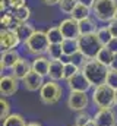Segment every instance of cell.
Wrapping results in <instances>:
<instances>
[{
	"instance_id": "1",
	"label": "cell",
	"mask_w": 117,
	"mask_h": 126,
	"mask_svg": "<svg viewBox=\"0 0 117 126\" xmlns=\"http://www.w3.org/2000/svg\"><path fill=\"white\" fill-rule=\"evenodd\" d=\"M81 70L85 73V76L91 82V85L95 88V87L104 85L107 82V76H108L110 67L102 64V63H100L97 59H94V60H87V63L82 66Z\"/></svg>"
},
{
	"instance_id": "2",
	"label": "cell",
	"mask_w": 117,
	"mask_h": 126,
	"mask_svg": "<svg viewBox=\"0 0 117 126\" xmlns=\"http://www.w3.org/2000/svg\"><path fill=\"white\" fill-rule=\"evenodd\" d=\"M78 44H79V51L87 57L88 60L97 59L98 53L104 47L101 44V41L98 40L97 32L95 34H88V35H81L78 38Z\"/></svg>"
},
{
	"instance_id": "3",
	"label": "cell",
	"mask_w": 117,
	"mask_h": 126,
	"mask_svg": "<svg viewBox=\"0 0 117 126\" xmlns=\"http://www.w3.org/2000/svg\"><path fill=\"white\" fill-rule=\"evenodd\" d=\"M92 101L98 109H113L116 104V90L107 84L95 87L92 93Z\"/></svg>"
},
{
	"instance_id": "4",
	"label": "cell",
	"mask_w": 117,
	"mask_h": 126,
	"mask_svg": "<svg viewBox=\"0 0 117 126\" xmlns=\"http://www.w3.org/2000/svg\"><path fill=\"white\" fill-rule=\"evenodd\" d=\"M94 16L101 22H111L117 12V0H95Z\"/></svg>"
},
{
	"instance_id": "5",
	"label": "cell",
	"mask_w": 117,
	"mask_h": 126,
	"mask_svg": "<svg viewBox=\"0 0 117 126\" xmlns=\"http://www.w3.org/2000/svg\"><path fill=\"white\" fill-rule=\"evenodd\" d=\"M50 47V41L44 31H35V34L25 43V50L34 56H43L47 53Z\"/></svg>"
},
{
	"instance_id": "6",
	"label": "cell",
	"mask_w": 117,
	"mask_h": 126,
	"mask_svg": "<svg viewBox=\"0 0 117 126\" xmlns=\"http://www.w3.org/2000/svg\"><path fill=\"white\" fill-rule=\"evenodd\" d=\"M61 94H63V88L56 81H47L40 90V100L47 106H54L61 100Z\"/></svg>"
},
{
	"instance_id": "7",
	"label": "cell",
	"mask_w": 117,
	"mask_h": 126,
	"mask_svg": "<svg viewBox=\"0 0 117 126\" xmlns=\"http://www.w3.org/2000/svg\"><path fill=\"white\" fill-rule=\"evenodd\" d=\"M89 104V98L87 93H78V91H70L67 97V107L73 111H85V109Z\"/></svg>"
},
{
	"instance_id": "8",
	"label": "cell",
	"mask_w": 117,
	"mask_h": 126,
	"mask_svg": "<svg viewBox=\"0 0 117 126\" xmlns=\"http://www.w3.org/2000/svg\"><path fill=\"white\" fill-rule=\"evenodd\" d=\"M58 28L63 34L64 38H69V40H78L81 37V30H79V22L75 21L73 18H67V19H63L60 24H58Z\"/></svg>"
},
{
	"instance_id": "9",
	"label": "cell",
	"mask_w": 117,
	"mask_h": 126,
	"mask_svg": "<svg viewBox=\"0 0 117 126\" xmlns=\"http://www.w3.org/2000/svg\"><path fill=\"white\" fill-rule=\"evenodd\" d=\"M94 122L97 126H116L117 114L113 109H98V111L94 114Z\"/></svg>"
},
{
	"instance_id": "10",
	"label": "cell",
	"mask_w": 117,
	"mask_h": 126,
	"mask_svg": "<svg viewBox=\"0 0 117 126\" xmlns=\"http://www.w3.org/2000/svg\"><path fill=\"white\" fill-rule=\"evenodd\" d=\"M19 44H21V40H19V37L16 35L15 31H12V30H1V34H0V47H1V51L15 50Z\"/></svg>"
},
{
	"instance_id": "11",
	"label": "cell",
	"mask_w": 117,
	"mask_h": 126,
	"mask_svg": "<svg viewBox=\"0 0 117 126\" xmlns=\"http://www.w3.org/2000/svg\"><path fill=\"white\" fill-rule=\"evenodd\" d=\"M67 87L70 88V91H78V93H88L91 90V82L88 81L85 73L82 70H79L75 76H72L67 81Z\"/></svg>"
},
{
	"instance_id": "12",
	"label": "cell",
	"mask_w": 117,
	"mask_h": 126,
	"mask_svg": "<svg viewBox=\"0 0 117 126\" xmlns=\"http://www.w3.org/2000/svg\"><path fill=\"white\" fill-rule=\"evenodd\" d=\"M22 82H24L25 90H27V91H31V93L40 91V90L43 88V85L45 84V82H44V76H41L40 73H37V72H34V70L29 72L28 75H27V78H25Z\"/></svg>"
},
{
	"instance_id": "13",
	"label": "cell",
	"mask_w": 117,
	"mask_h": 126,
	"mask_svg": "<svg viewBox=\"0 0 117 126\" xmlns=\"http://www.w3.org/2000/svg\"><path fill=\"white\" fill-rule=\"evenodd\" d=\"M18 79L15 76H1L0 79V93L3 97H10L18 91Z\"/></svg>"
},
{
	"instance_id": "14",
	"label": "cell",
	"mask_w": 117,
	"mask_h": 126,
	"mask_svg": "<svg viewBox=\"0 0 117 126\" xmlns=\"http://www.w3.org/2000/svg\"><path fill=\"white\" fill-rule=\"evenodd\" d=\"M31 70H32V64H31L27 59L21 57V59L18 60V63L12 67V76H15L18 81H24Z\"/></svg>"
},
{
	"instance_id": "15",
	"label": "cell",
	"mask_w": 117,
	"mask_h": 126,
	"mask_svg": "<svg viewBox=\"0 0 117 126\" xmlns=\"http://www.w3.org/2000/svg\"><path fill=\"white\" fill-rule=\"evenodd\" d=\"M50 59L45 57V56H37L34 60H32V70L40 73L41 76H47L48 75V70H50Z\"/></svg>"
},
{
	"instance_id": "16",
	"label": "cell",
	"mask_w": 117,
	"mask_h": 126,
	"mask_svg": "<svg viewBox=\"0 0 117 126\" xmlns=\"http://www.w3.org/2000/svg\"><path fill=\"white\" fill-rule=\"evenodd\" d=\"M48 76L51 81H56V82L64 79V62L63 60H51Z\"/></svg>"
},
{
	"instance_id": "17",
	"label": "cell",
	"mask_w": 117,
	"mask_h": 126,
	"mask_svg": "<svg viewBox=\"0 0 117 126\" xmlns=\"http://www.w3.org/2000/svg\"><path fill=\"white\" fill-rule=\"evenodd\" d=\"M21 59L19 53L16 50H10V51H3L1 53V59H0V64H1V69H12L18 60Z\"/></svg>"
},
{
	"instance_id": "18",
	"label": "cell",
	"mask_w": 117,
	"mask_h": 126,
	"mask_svg": "<svg viewBox=\"0 0 117 126\" xmlns=\"http://www.w3.org/2000/svg\"><path fill=\"white\" fill-rule=\"evenodd\" d=\"M35 31H37V30H35L31 24H28V22H21V24L16 27V30H15L16 35H18L19 40H21V43H24V44L35 34Z\"/></svg>"
},
{
	"instance_id": "19",
	"label": "cell",
	"mask_w": 117,
	"mask_h": 126,
	"mask_svg": "<svg viewBox=\"0 0 117 126\" xmlns=\"http://www.w3.org/2000/svg\"><path fill=\"white\" fill-rule=\"evenodd\" d=\"M61 48H63V56L64 57H72L73 54H76L79 51V44H78V40H69V38H64V41L61 43Z\"/></svg>"
},
{
	"instance_id": "20",
	"label": "cell",
	"mask_w": 117,
	"mask_h": 126,
	"mask_svg": "<svg viewBox=\"0 0 117 126\" xmlns=\"http://www.w3.org/2000/svg\"><path fill=\"white\" fill-rule=\"evenodd\" d=\"M114 56H116V54H114L108 47H102L101 51H100L98 56H97V60L100 63H102V64H105V66H108V67H111L113 60H114Z\"/></svg>"
},
{
	"instance_id": "21",
	"label": "cell",
	"mask_w": 117,
	"mask_h": 126,
	"mask_svg": "<svg viewBox=\"0 0 117 126\" xmlns=\"http://www.w3.org/2000/svg\"><path fill=\"white\" fill-rule=\"evenodd\" d=\"M79 30H81V35H88V34H95L98 31L97 30V22L92 18H87L84 21L79 22Z\"/></svg>"
},
{
	"instance_id": "22",
	"label": "cell",
	"mask_w": 117,
	"mask_h": 126,
	"mask_svg": "<svg viewBox=\"0 0 117 126\" xmlns=\"http://www.w3.org/2000/svg\"><path fill=\"white\" fill-rule=\"evenodd\" d=\"M1 27H3V30H12V31H15L16 30V27L19 25V22H18V19L13 16V13L12 12H6L3 16H1Z\"/></svg>"
},
{
	"instance_id": "23",
	"label": "cell",
	"mask_w": 117,
	"mask_h": 126,
	"mask_svg": "<svg viewBox=\"0 0 117 126\" xmlns=\"http://www.w3.org/2000/svg\"><path fill=\"white\" fill-rule=\"evenodd\" d=\"M47 38H48V41H50V44H61L63 41H64V37H63V34L60 31V28L58 27H51V28H48L47 31Z\"/></svg>"
},
{
	"instance_id": "24",
	"label": "cell",
	"mask_w": 117,
	"mask_h": 126,
	"mask_svg": "<svg viewBox=\"0 0 117 126\" xmlns=\"http://www.w3.org/2000/svg\"><path fill=\"white\" fill-rule=\"evenodd\" d=\"M89 12H91V9H88L87 6H84V4L78 3V4H76V7H75V10L72 12L70 18H73L75 21L81 22V21H84V19L89 18Z\"/></svg>"
},
{
	"instance_id": "25",
	"label": "cell",
	"mask_w": 117,
	"mask_h": 126,
	"mask_svg": "<svg viewBox=\"0 0 117 126\" xmlns=\"http://www.w3.org/2000/svg\"><path fill=\"white\" fill-rule=\"evenodd\" d=\"M13 16L18 19V22H28L29 16H31V9L28 6H22V7H18V9H13Z\"/></svg>"
},
{
	"instance_id": "26",
	"label": "cell",
	"mask_w": 117,
	"mask_h": 126,
	"mask_svg": "<svg viewBox=\"0 0 117 126\" xmlns=\"http://www.w3.org/2000/svg\"><path fill=\"white\" fill-rule=\"evenodd\" d=\"M3 126H28L27 125V122H25V119L21 116V114H10L6 120H3L1 122Z\"/></svg>"
},
{
	"instance_id": "27",
	"label": "cell",
	"mask_w": 117,
	"mask_h": 126,
	"mask_svg": "<svg viewBox=\"0 0 117 126\" xmlns=\"http://www.w3.org/2000/svg\"><path fill=\"white\" fill-rule=\"evenodd\" d=\"M97 37H98V40L101 41V44H102L104 47L113 40V35H111V32H110V28H108V27H101V28H98V31H97Z\"/></svg>"
},
{
	"instance_id": "28",
	"label": "cell",
	"mask_w": 117,
	"mask_h": 126,
	"mask_svg": "<svg viewBox=\"0 0 117 126\" xmlns=\"http://www.w3.org/2000/svg\"><path fill=\"white\" fill-rule=\"evenodd\" d=\"M47 54H48L50 60H61V57H63L61 44H50V47L47 50Z\"/></svg>"
},
{
	"instance_id": "29",
	"label": "cell",
	"mask_w": 117,
	"mask_h": 126,
	"mask_svg": "<svg viewBox=\"0 0 117 126\" xmlns=\"http://www.w3.org/2000/svg\"><path fill=\"white\" fill-rule=\"evenodd\" d=\"M76 4H78V0H60L58 7H60V10H61L63 13L72 15V12L75 10Z\"/></svg>"
},
{
	"instance_id": "30",
	"label": "cell",
	"mask_w": 117,
	"mask_h": 126,
	"mask_svg": "<svg viewBox=\"0 0 117 126\" xmlns=\"http://www.w3.org/2000/svg\"><path fill=\"white\" fill-rule=\"evenodd\" d=\"M79 70H81V67H79V66H76L75 63H72V62L64 63V79H66V81H69V79H70L72 76H75Z\"/></svg>"
},
{
	"instance_id": "31",
	"label": "cell",
	"mask_w": 117,
	"mask_h": 126,
	"mask_svg": "<svg viewBox=\"0 0 117 126\" xmlns=\"http://www.w3.org/2000/svg\"><path fill=\"white\" fill-rule=\"evenodd\" d=\"M92 119H94V117H91L87 111H79L78 116H76V119H75V126H85L87 123H89Z\"/></svg>"
},
{
	"instance_id": "32",
	"label": "cell",
	"mask_w": 117,
	"mask_h": 126,
	"mask_svg": "<svg viewBox=\"0 0 117 126\" xmlns=\"http://www.w3.org/2000/svg\"><path fill=\"white\" fill-rule=\"evenodd\" d=\"M0 107H1L0 119H1V122H3V120H6V119L10 116V113H9V110H10V104L7 103V100H6L4 97H1V100H0Z\"/></svg>"
},
{
	"instance_id": "33",
	"label": "cell",
	"mask_w": 117,
	"mask_h": 126,
	"mask_svg": "<svg viewBox=\"0 0 117 126\" xmlns=\"http://www.w3.org/2000/svg\"><path fill=\"white\" fill-rule=\"evenodd\" d=\"M108 87H111L113 90H117V70L114 69H110L108 72V76H107V82H105Z\"/></svg>"
},
{
	"instance_id": "34",
	"label": "cell",
	"mask_w": 117,
	"mask_h": 126,
	"mask_svg": "<svg viewBox=\"0 0 117 126\" xmlns=\"http://www.w3.org/2000/svg\"><path fill=\"white\" fill-rule=\"evenodd\" d=\"M22 6H27V0H10V7L12 9H18V7H22Z\"/></svg>"
},
{
	"instance_id": "35",
	"label": "cell",
	"mask_w": 117,
	"mask_h": 126,
	"mask_svg": "<svg viewBox=\"0 0 117 126\" xmlns=\"http://www.w3.org/2000/svg\"><path fill=\"white\" fill-rule=\"evenodd\" d=\"M108 28H110V32H111V35L113 37H116L117 38V21H111V22H108V25H107Z\"/></svg>"
},
{
	"instance_id": "36",
	"label": "cell",
	"mask_w": 117,
	"mask_h": 126,
	"mask_svg": "<svg viewBox=\"0 0 117 126\" xmlns=\"http://www.w3.org/2000/svg\"><path fill=\"white\" fill-rule=\"evenodd\" d=\"M105 47H108V48H110V50L116 54V53H117V38H116V37H113V40H111V41H110Z\"/></svg>"
},
{
	"instance_id": "37",
	"label": "cell",
	"mask_w": 117,
	"mask_h": 126,
	"mask_svg": "<svg viewBox=\"0 0 117 126\" xmlns=\"http://www.w3.org/2000/svg\"><path fill=\"white\" fill-rule=\"evenodd\" d=\"M78 3H81V4H84V6H87L88 9H91V10H92V7H94V4H95V0H78Z\"/></svg>"
},
{
	"instance_id": "38",
	"label": "cell",
	"mask_w": 117,
	"mask_h": 126,
	"mask_svg": "<svg viewBox=\"0 0 117 126\" xmlns=\"http://www.w3.org/2000/svg\"><path fill=\"white\" fill-rule=\"evenodd\" d=\"M10 7V0H0V9L1 12H6Z\"/></svg>"
},
{
	"instance_id": "39",
	"label": "cell",
	"mask_w": 117,
	"mask_h": 126,
	"mask_svg": "<svg viewBox=\"0 0 117 126\" xmlns=\"http://www.w3.org/2000/svg\"><path fill=\"white\" fill-rule=\"evenodd\" d=\"M44 4H48V6H54V4H58L60 0H43Z\"/></svg>"
},
{
	"instance_id": "40",
	"label": "cell",
	"mask_w": 117,
	"mask_h": 126,
	"mask_svg": "<svg viewBox=\"0 0 117 126\" xmlns=\"http://www.w3.org/2000/svg\"><path fill=\"white\" fill-rule=\"evenodd\" d=\"M110 69L117 70V53H116V56H114V60H113V64H111V67H110Z\"/></svg>"
},
{
	"instance_id": "41",
	"label": "cell",
	"mask_w": 117,
	"mask_h": 126,
	"mask_svg": "<svg viewBox=\"0 0 117 126\" xmlns=\"http://www.w3.org/2000/svg\"><path fill=\"white\" fill-rule=\"evenodd\" d=\"M85 126H97V123H95V122H94V119H92V120H91L89 123H87Z\"/></svg>"
},
{
	"instance_id": "42",
	"label": "cell",
	"mask_w": 117,
	"mask_h": 126,
	"mask_svg": "<svg viewBox=\"0 0 117 126\" xmlns=\"http://www.w3.org/2000/svg\"><path fill=\"white\" fill-rule=\"evenodd\" d=\"M28 126H41V123H37V122H32V123H28Z\"/></svg>"
},
{
	"instance_id": "43",
	"label": "cell",
	"mask_w": 117,
	"mask_h": 126,
	"mask_svg": "<svg viewBox=\"0 0 117 126\" xmlns=\"http://www.w3.org/2000/svg\"><path fill=\"white\" fill-rule=\"evenodd\" d=\"M114 21H117V12H116V15H114Z\"/></svg>"
},
{
	"instance_id": "44",
	"label": "cell",
	"mask_w": 117,
	"mask_h": 126,
	"mask_svg": "<svg viewBox=\"0 0 117 126\" xmlns=\"http://www.w3.org/2000/svg\"><path fill=\"white\" fill-rule=\"evenodd\" d=\"M116 104H117V90H116Z\"/></svg>"
}]
</instances>
